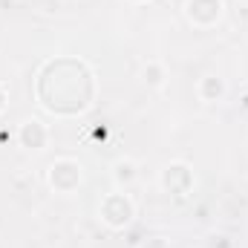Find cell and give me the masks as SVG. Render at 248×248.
Listing matches in <instances>:
<instances>
[{
	"instance_id": "obj_1",
	"label": "cell",
	"mask_w": 248,
	"mask_h": 248,
	"mask_svg": "<svg viewBox=\"0 0 248 248\" xmlns=\"http://www.w3.org/2000/svg\"><path fill=\"white\" fill-rule=\"evenodd\" d=\"M38 104L52 116H84L95 101V75L75 55H55L38 69Z\"/></svg>"
},
{
	"instance_id": "obj_2",
	"label": "cell",
	"mask_w": 248,
	"mask_h": 248,
	"mask_svg": "<svg viewBox=\"0 0 248 248\" xmlns=\"http://www.w3.org/2000/svg\"><path fill=\"white\" fill-rule=\"evenodd\" d=\"M98 217L107 228L113 231H124L133 219H136V202L130 199V193L124 190H110L101 205H98Z\"/></svg>"
},
{
	"instance_id": "obj_3",
	"label": "cell",
	"mask_w": 248,
	"mask_h": 248,
	"mask_svg": "<svg viewBox=\"0 0 248 248\" xmlns=\"http://www.w3.org/2000/svg\"><path fill=\"white\" fill-rule=\"evenodd\" d=\"M193 182H196V176H193V170H190L187 162H170V165H165L162 173H159L162 190H165L168 196H176V199H185L187 193L193 190Z\"/></svg>"
},
{
	"instance_id": "obj_4",
	"label": "cell",
	"mask_w": 248,
	"mask_h": 248,
	"mask_svg": "<svg viewBox=\"0 0 248 248\" xmlns=\"http://www.w3.org/2000/svg\"><path fill=\"white\" fill-rule=\"evenodd\" d=\"M81 179H84V168H81L78 159L63 156V159H55L49 165V185L55 187L58 193H72L75 187L81 185Z\"/></svg>"
},
{
	"instance_id": "obj_5",
	"label": "cell",
	"mask_w": 248,
	"mask_h": 248,
	"mask_svg": "<svg viewBox=\"0 0 248 248\" xmlns=\"http://www.w3.org/2000/svg\"><path fill=\"white\" fill-rule=\"evenodd\" d=\"M187 23L199 26V29H208V26H217L222 12H225V3L222 0H185L182 6Z\"/></svg>"
},
{
	"instance_id": "obj_6",
	"label": "cell",
	"mask_w": 248,
	"mask_h": 248,
	"mask_svg": "<svg viewBox=\"0 0 248 248\" xmlns=\"http://www.w3.org/2000/svg\"><path fill=\"white\" fill-rule=\"evenodd\" d=\"M17 144L23 150H44L49 144V127L41 119H26L17 127Z\"/></svg>"
},
{
	"instance_id": "obj_7",
	"label": "cell",
	"mask_w": 248,
	"mask_h": 248,
	"mask_svg": "<svg viewBox=\"0 0 248 248\" xmlns=\"http://www.w3.org/2000/svg\"><path fill=\"white\" fill-rule=\"evenodd\" d=\"M225 93H228V87H225V78H219V75H202L199 84H196V95H199V101H205V104L222 101Z\"/></svg>"
},
{
	"instance_id": "obj_8",
	"label": "cell",
	"mask_w": 248,
	"mask_h": 248,
	"mask_svg": "<svg viewBox=\"0 0 248 248\" xmlns=\"http://www.w3.org/2000/svg\"><path fill=\"white\" fill-rule=\"evenodd\" d=\"M136 176H139V168H136V162L130 156H122V159L113 162V179H116L119 187H130L136 182Z\"/></svg>"
},
{
	"instance_id": "obj_9",
	"label": "cell",
	"mask_w": 248,
	"mask_h": 248,
	"mask_svg": "<svg viewBox=\"0 0 248 248\" xmlns=\"http://www.w3.org/2000/svg\"><path fill=\"white\" fill-rule=\"evenodd\" d=\"M165 63L162 61H147L144 63V69H141V81L147 84V87H153V90H159V87H165Z\"/></svg>"
},
{
	"instance_id": "obj_10",
	"label": "cell",
	"mask_w": 248,
	"mask_h": 248,
	"mask_svg": "<svg viewBox=\"0 0 248 248\" xmlns=\"http://www.w3.org/2000/svg\"><path fill=\"white\" fill-rule=\"evenodd\" d=\"M9 107V84L6 81H0V113Z\"/></svg>"
},
{
	"instance_id": "obj_11",
	"label": "cell",
	"mask_w": 248,
	"mask_h": 248,
	"mask_svg": "<svg viewBox=\"0 0 248 248\" xmlns=\"http://www.w3.org/2000/svg\"><path fill=\"white\" fill-rule=\"evenodd\" d=\"M133 3H150V0H133Z\"/></svg>"
}]
</instances>
